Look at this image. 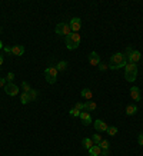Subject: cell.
I'll use <instances>...</instances> for the list:
<instances>
[{"label": "cell", "instance_id": "obj_31", "mask_svg": "<svg viewBox=\"0 0 143 156\" xmlns=\"http://www.w3.org/2000/svg\"><path fill=\"white\" fill-rule=\"evenodd\" d=\"M137 142H139V145H142V146H143V133L137 136Z\"/></svg>", "mask_w": 143, "mask_h": 156}, {"label": "cell", "instance_id": "obj_7", "mask_svg": "<svg viewBox=\"0 0 143 156\" xmlns=\"http://www.w3.org/2000/svg\"><path fill=\"white\" fill-rule=\"evenodd\" d=\"M5 92L9 95V96H16L19 93V87L15 85V83H6L5 86Z\"/></svg>", "mask_w": 143, "mask_h": 156}, {"label": "cell", "instance_id": "obj_4", "mask_svg": "<svg viewBox=\"0 0 143 156\" xmlns=\"http://www.w3.org/2000/svg\"><path fill=\"white\" fill-rule=\"evenodd\" d=\"M57 69L55 67V66H49L46 70H45V77H46V82L49 83V85H53V83H56V80H57Z\"/></svg>", "mask_w": 143, "mask_h": 156}, {"label": "cell", "instance_id": "obj_32", "mask_svg": "<svg viewBox=\"0 0 143 156\" xmlns=\"http://www.w3.org/2000/svg\"><path fill=\"white\" fill-rule=\"evenodd\" d=\"M3 50H5L6 53H9V55H12V47H7V46H5V47H3Z\"/></svg>", "mask_w": 143, "mask_h": 156}, {"label": "cell", "instance_id": "obj_33", "mask_svg": "<svg viewBox=\"0 0 143 156\" xmlns=\"http://www.w3.org/2000/svg\"><path fill=\"white\" fill-rule=\"evenodd\" d=\"M107 153H109V149H107V150H102V155H103V156H106Z\"/></svg>", "mask_w": 143, "mask_h": 156}, {"label": "cell", "instance_id": "obj_1", "mask_svg": "<svg viewBox=\"0 0 143 156\" xmlns=\"http://www.w3.org/2000/svg\"><path fill=\"white\" fill-rule=\"evenodd\" d=\"M127 63V57L126 55L123 53H114L112 57H110V62H109V69L112 70H117L120 67H124Z\"/></svg>", "mask_w": 143, "mask_h": 156}, {"label": "cell", "instance_id": "obj_25", "mask_svg": "<svg viewBox=\"0 0 143 156\" xmlns=\"http://www.w3.org/2000/svg\"><path fill=\"white\" fill-rule=\"evenodd\" d=\"M69 115H70V116H73V117H79V116H80V112H79L77 109H74V107H73L72 110H69Z\"/></svg>", "mask_w": 143, "mask_h": 156}, {"label": "cell", "instance_id": "obj_27", "mask_svg": "<svg viewBox=\"0 0 143 156\" xmlns=\"http://www.w3.org/2000/svg\"><path fill=\"white\" fill-rule=\"evenodd\" d=\"M13 80H15V73L9 72V73H7V76H6V82H9V83H13Z\"/></svg>", "mask_w": 143, "mask_h": 156}, {"label": "cell", "instance_id": "obj_24", "mask_svg": "<svg viewBox=\"0 0 143 156\" xmlns=\"http://www.w3.org/2000/svg\"><path fill=\"white\" fill-rule=\"evenodd\" d=\"M99 146H100L102 150H107V149H109V142H107V140H102V142L99 143Z\"/></svg>", "mask_w": 143, "mask_h": 156}, {"label": "cell", "instance_id": "obj_34", "mask_svg": "<svg viewBox=\"0 0 143 156\" xmlns=\"http://www.w3.org/2000/svg\"><path fill=\"white\" fill-rule=\"evenodd\" d=\"M2 65H3V56L0 55V66H2Z\"/></svg>", "mask_w": 143, "mask_h": 156}, {"label": "cell", "instance_id": "obj_16", "mask_svg": "<svg viewBox=\"0 0 143 156\" xmlns=\"http://www.w3.org/2000/svg\"><path fill=\"white\" fill-rule=\"evenodd\" d=\"M136 112H137V106L136 105H129L126 107V115L127 116H133V115H136Z\"/></svg>", "mask_w": 143, "mask_h": 156}, {"label": "cell", "instance_id": "obj_15", "mask_svg": "<svg viewBox=\"0 0 143 156\" xmlns=\"http://www.w3.org/2000/svg\"><path fill=\"white\" fill-rule=\"evenodd\" d=\"M89 155L90 156H100L102 155V149L99 145H93L90 149H89Z\"/></svg>", "mask_w": 143, "mask_h": 156}, {"label": "cell", "instance_id": "obj_14", "mask_svg": "<svg viewBox=\"0 0 143 156\" xmlns=\"http://www.w3.org/2000/svg\"><path fill=\"white\" fill-rule=\"evenodd\" d=\"M80 95H82L83 99H86V102H87V100H92V97H93V92H92L89 87H84V89L80 92Z\"/></svg>", "mask_w": 143, "mask_h": 156}, {"label": "cell", "instance_id": "obj_26", "mask_svg": "<svg viewBox=\"0 0 143 156\" xmlns=\"http://www.w3.org/2000/svg\"><path fill=\"white\" fill-rule=\"evenodd\" d=\"M107 133H109L110 136H114V135L117 133V127H116V126H110V127L107 129Z\"/></svg>", "mask_w": 143, "mask_h": 156}, {"label": "cell", "instance_id": "obj_35", "mask_svg": "<svg viewBox=\"0 0 143 156\" xmlns=\"http://www.w3.org/2000/svg\"><path fill=\"white\" fill-rule=\"evenodd\" d=\"M0 49H3V43L2 42H0Z\"/></svg>", "mask_w": 143, "mask_h": 156}, {"label": "cell", "instance_id": "obj_22", "mask_svg": "<svg viewBox=\"0 0 143 156\" xmlns=\"http://www.w3.org/2000/svg\"><path fill=\"white\" fill-rule=\"evenodd\" d=\"M37 95H39V93H37V90H35V89H32V90L29 92V96H30V100H32V102H33V100H36V99H37Z\"/></svg>", "mask_w": 143, "mask_h": 156}, {"label": "cell", "instance_id": "obj_30", "mask_svg": "<svg viewBox=\"0 0 143 156\" xmlns=\"http://www.w3.org/2000/svg\"><path fill=\"white\" fill-rule=\"evenodd\" d=\"M5 86H6V79L0 77V87H5Z\"/></svg>", "mask_w": 143, "mask_h": 156}, {"label": "cell", "instance_id": "obj_29", "mask_svg": "<svg viewBox=\"0 0 143 156\" xmlns=\"http://www.w3.org/2000/svg\"><path fill=\"white\" fill-rule=\"evenodd\" d=\"M99 69H100L102 72H104V70H107V69H109V66H107L106 63H99Z\"/></svg>", "mask_w": 143, "mask_h": 156}, {"label": "cell", "instance_id": "obj_5", "mask_svg": "<svg viewBox=\"0 0 143 156\" xmlns=\"http://www.w3.org/2000/svg\"><path fill=\"white\" fill-rule=\"evenodd\" d=\"M56 35H59V36H69L70 33H72V29H70V25L69 23H59L57 26H56Z\"/></svg>", "mask_w": 143, "mask_h": 156}, {"label": "cell", "instance_id": "obj_23", "mask_svg": "<svg viewBox=\"0 0 143 156\" xmlns=\"http://www.w3.org/2000/svg\"><path fill=\"white\" fill-rule=\"evenodd\" d=\"M22 87H23L25 93H29V92L32 90V87H30V85H29L27 82H22Z\"/></svg>", "mask_w": 143, "mask_h": 156}, {"label": "cell", "instance_id": "obj_11", "mask_svg": "<svg viewBox=\"0 0 143 156\" xmlns=\"http://www.w3.org/2000/svg\"><path fill=\"white\" fill-rule=\"evenodd\" d=\"M89 63H90L92 66H99L100 57H99V55H97L96 52H92V53L89 55Z\"/></svg>", "mask_w": 143, "mask_h": 156}, {"label": "cell", "instance_id": "obj_12", "mask_svg": "<svg viewBox=\"0 0 143 156\" xmlns=\"http://www.w3.org/2000/svg\"><path fill=\"white\" fill-rule=\"evenodd\" d=\"M130 96H132V99L134 102H140V90H139L137 86H133L130 89Z\"/></svg>", "mask_w": 143, "mask_h": 156}, {"label": "cell", "instance_id": "obj_17", "mask_svg": "<svg viewBox=\"0 0 143 156\" xmlns=\"http://www.w3.org/2000/svg\"><path fill=\"white\" fill-rule=\"evenodd\" d=\"M96 107H97V105H96L93 100H87V102L84 103V110H89V112H90V110H94Z\"/></svg>", "mask_w": 143, "mask_h": 156}, {"label": "cell", "instance_id": "obj_36", "mask_svg": "<svg viewBox=\"0 0 143 156\" xmlns=\"http://www.w3.org/2000/svg\"><path fill=\"white\" fill-rule=\"evenodd\" d=\"M2 32H3V29H2V27H0V35H2Z\"/></svg>", "mask_w": 143, "mask_h": 156}, {"label": "cell", "instance_id": "obj_21", "mask_svg": "<svg viewBox=\"0 0 143 156\" xmlns=\"http://www.w3.org/2000/svg\"><path fill=\"white\" fill-rule=\"evenodd\" d=\"M92 140L94 142V145H99L103 139H102V136H100L99 133H94V135H93V137H92Z\"/></svg>", "mask_w": 143, "mask_h": 156}, {"label": "cell", "instance_id": "obj_18", "mask_svg": "<svg viewBox=\"0 0 143 156\" xmlns=\"http://www.w3.org/2000/svg\"><path fill=\"white\" fill-rule=\"evenodd\" d=\"M82 143H83V147H86L87 150H89V149L94 145V142H93L92 139H83V142H82Z\"/></svg>", "mask_w": 143, "mask_h": 156}, {"label": "cell", "instance_id": "obj_13", "mask_svg": "<svg viewBox=\"0 0 143 156\" xmlns=\"http://www.w3.org/2000/svg\"><path fill=\"white\" fill-rule=\"evenodd\" d=\"M23 53H25V46L19 45V46H13L12 47V55H15V56H23Z\"/></svg>", "mask_w": 143, "mask_h": 156}, {"label": "cell", "instance_id": "obj_2", "mask_svg": "<svg viewBox=\"0 0 143 156\" xmlns=\"http://www.w3.org/2000/svg\"><path fill=\"white\" fill-rule=\"evenodd\" d=\"M80 42H82V36L79 33H70L69 36H66V47L69 50L77 49L79 45H80Z\"/></svg>", "mask_w": 143, "mask_h": 156}, {"label": "cell", "instance_id": "obj_20", "mask_svg": "<svg viewBox=\"0 0 143 156\" xmlns=\"http://www.w3.org/2000/svg\"><path fill=\"white\" fill-rule=\"evenodd\" d=\"M32 100H30V96H29V93H23L22 95V103L23 105H27V103H30Z\"/></svg>", "mask_w": 143, "mask_h": 156}, {"label": "cell", "instance_id": "obj_8", "mask_svg": "<svg viewBox=\"0 0 143 156\" xmlns=\"http://www.w3.org/2000/svg\"><path fill=\"white\" fill-rule=\"evenodd\" d=\"M94 129H96L97 132H107L109 126H107V123H106V122H103V120L97 119V120H94Z\"/></svg>", "mask_w": 143, "mask_h": 156}, {"label": "cell", "instance_id": "obj_9", "mask_svg": "<svg viewBox=\"0 0 143 156\" xmlns=\"http://www.w3.org/2000/svg\"><path fill=\"white\" fill-rule=\"evenodd\" d=\"M140 57H142V55H140V52L139 50H133L129 56H127V62H130V63H137L139 60H140Z\"/></svg>", "mask_w": 143, "mask_h": 156}, {"label": "cell", "instance_id": "obj_6", "mask_svg": "<svg viewBox=\"0 0 143 156\" xmlns=\"http://www.w3.org/2000/svg\"><path fill=\"white\" fill-rule=\"evenodd\" d=\"M70 29H72V33H79V30L82 29V20L79 17H73L70 20Z\"/></svg>", "mask_w": 143, "mask_h": 156}, {"label": "cell", "instance_id": "obj_10", "mask_svg": "<svg viewBox=\"0 0 143 156\" xmlns=\"http://www.w3.org/2000/svg\"><path fill=\"white\" fill-rule=\"evenodd\" d=\"M80 119H82V122H83V125L84 126H89L93 120H92V116H90V113L89 112H80V116H79Z\"/></svg>", "mask_w": 143, "mask_h": 156}, {"label": "cell", "instance_id": "obj_28", "mask_svg": "<svg viewBox=\"0 0 143 156\" xmlns=\"http://www.w3.org/2000/svg\"><path fill=\"white\" fill-rule=\"evenodd\" d=\"M74 109H77L79 112H82V110L84 109V103H82V102H77V103L74 105Z\"/></svg>", "mask_w": 143, "mask_h": 156}, {"label": "cell", "instance_id": "obj_3", "mask_svg": "<svg viewBox=\"0 0 143 156\" xmlns=\"http://www.w3.org/2000/svg\"><path fill=\"white\" fill-rule=\"evenodd\" d=\"M136 76H137V66L134 63L127 62L126 66H124V79L127 82H134Z\"/></svg>", "mask_w": 143, "mask_h": 156}, {"label": "cell", "instance_id": "obj_19", "mask_svg": "<svg viewBox=\"0 0 143 156\" xmlns=\"http://www.w3.org/2000/svg\"><path fill=\"white\" fill-rule=\"evenodd\" d=\"M67 67V62H65V60H62V62H59L57 63V66H56V69H57V72L60 70V72H63L65 69Z\"/></svg>", "mask_w": 143, "mask_h": 156}]
</instances>
